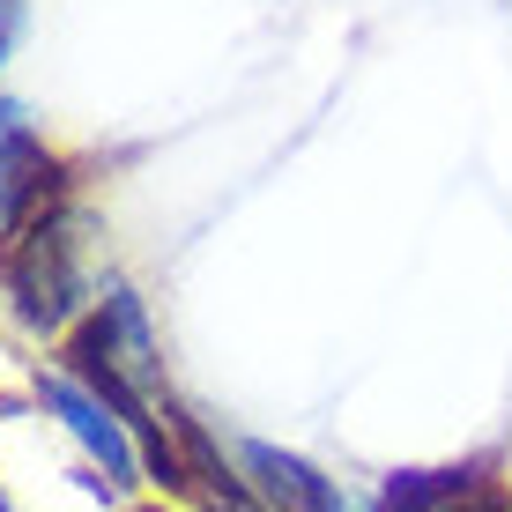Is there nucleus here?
Instances as JSON below:
<instances>
[{"label": "nucleus", "mask_w": 512, "mask_h": 512, "mask_svg": "<svg viewBox=\"0 0 512 512\" xmlns=\"http://www.w3.org/2000/svg\"><path fill=\"white\" fill-rule=\"evenodd\" d=\"M97 253H104V216H97V201H82V186H67L60 201H45L38 216L23 223V238L0 260L8 320L23 327L30 342H67V334L90 320L104 282H112L97 268Z\"/></svg>", "instance_id": "obj_1"}, {"label": "nucleus", "mask_w": 512, "mask_h": 512, "mask_svg": "<svg viewBox=\"0 0 512 512\" xmlns=\"http://www.w3.org/2000/svg\"><path fill=\"white\" fill-rule=\"evenodd\" d=\"M60 364L75 379H90L104 401H112L119 416H127L134 438H149L156 423H164V342H156V320H149V297L134 290V282H104V297L90 305V320L60 342Z\"/></svg>", "instance_id": "obj_2"}, {"label": "nucleus", "mask_w": 512, "mask_h": 512, "mask_svg": "<svg viewBox=\"0 0 512 512\" xmlns=\"http://www.w3.org/2000/svg\"><path fill=\"white\" fill-rule=\"evenodd\" d=\"M30 394H38V409H45V416H52V423H60V431L82 446L90 475H104L112 490H134V483H149V468H141V438L127 431V416H119V409L97 394L90 379H75L67 364H38Z\"/></svg>", "instance_id": "obj_3"}, {"label": "nucleus", "mask_w": 512, "mask_h": 512, "mask_svg": "<svg viewBox=\"0 0 512 512\" xmlns=\"http://www.w3.org/2000/svg\"><path fill=\"white\" fill-rule=\"evenodd\" d=\"M67 186H75V164L45 149V127H38V112H30L23 97L0 90V260L23 238V223L38 216L45 201H60Z\"/></svg>", "instance_id": "obj_4"}, {"label": "nucleus", "mask_w": 512, "mask_h": 512, "mask_svg": "<svg viewBox=\"0 0 512 512\" xmlns=\"http://www.w3.org/2000/svg\"><path fill=\"white\" fill-rule=\"evenodd\" d=\"M231 461H238V475L253 483V498L268 512H357L334 475H320L305 453L268 446V438H231Z\"/></svg>", "instance_id": "obj_5"}, {"label": "nucleus", "mask_w": 512, "mask_h": 512, "mask_svg": "<svg viewBox=\"0 0 512 512\" xmlns=\"http://www.w3.org/2000/svg\"><path fill=\"white\" fill-rule=\"evenodd\" d=\"M23 30H30V0H0V75H8V60H15V45H23Z\"/></svg>", "instance_id": "obj_6"}, {"label": "nucleus", "mask_w": 512, "mask_h": 512, "mask_svg": "<svg viewBox=\"0 0 512 512\" xmlns=\"http://www.w3.org/2000/svg\"><path fill=\"white\" fill-rule=\"evenodd\" d=\"M0 512H15V505H8V498H0Z\"/></svg>", "instance_id": "obj_7"}]
</instances>
